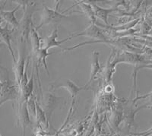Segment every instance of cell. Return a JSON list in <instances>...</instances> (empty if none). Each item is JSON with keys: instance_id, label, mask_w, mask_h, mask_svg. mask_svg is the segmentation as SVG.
I'll return each instance as SVG.
<instances>
[{"instance_id": "cell-1", "label": "cell", "mask_w": 152, "mask_h": 136, "mask_svg": "<svg viewBox=\"0 0 152 136\" xmlns=\"http://www.w3.org/2000/svg\"><path fill=\"white\" fill-rule=\"evenodd\" d=\"M2 79H1V93H0V106L2 107L6 101L14 102L20 100L21 89L18 85H14L9 78V73L7 69L1 66Z\"/></svg>"}, {"instance_id": "cell-2", "label": "cell", "mask_w": 152, "mask_h": 136, "mask_svg": "<svg viewBox=\"0 0 152 136\" xmlns=\"http://www.w3.org/2000/svg\"><path fill=\"white\" fill-rule=\"evenodd\" d=\"M59 2H58L55 9H50V8L47 7L46 5L43 6V13H42L41 18H40V23L37 27H36V29L37 31L41 28L42 26L45 25V24H54V23L61 21L62 18L68 17V15H63L64 12H62V13L59 12Z\"/></svg>"}, {"instance_id": "cell-3", "label": "cell", "mask_w": 152, "mask_h": 136, "mask_svg": "<svg viewBox=\"0 0 152 136\" xmlns=\"http://www.w3.org/2000/svg\"><path fill=\"white\" fill-rule=\"evenodd\" d=\"M19 57L14 66V72L15 76L16 84L20 87L26 69V54H25V41L19 40Z\"/></svg>"}, {"instance_id": "cell-4", "label": "cell", "mask_w": 152, "mask_h": 136, "mask_svg": "<svg viewBox=\"0 0 152 136\" xmlns=\"http://www.w3.org/2000/svg\"><path fill=\"white\" fill-rule=\"evenodd\" d=\"M79 36H86L89 37L95 38V39H98L99 40L101 41H106L110 42V40H108V37L106 36L105 33L102 30L99 28L96 24H91L90 26H88V28L85 30V31H81V32H78V33H75L71 34L69 37L70 39L72 37H75Z\"/></svg>"}, {"instance_id": "cell-5", "label": "cell", "mask_w": 152, "mask_h": 136, "mask_svg": "<svg viewBox=\"0 0 152 136\" xmlns=\"http://www.w3.org/2000/svg\"><path fill=\"white\" fill-rule=\"evenodd\" d=\"M57 38H58V28L57 26H56L50 36L40 38V49L48 50L49 49L53 47H60V45L62 43L70 40L69 37L62 40H58Z\"/></svg>"}, {"instance_id": "cell-6", "label": "cell", "mask_w": 152, "mask_h": 136, "mask_svg": "<svg viewBox=\"0 0 152 136\" xmlns=\"http://www.w3.org/2000/svg\"><path fill=\"white\" fill-rule=\"evenodd\" d=\"M15 29H10L6 26V27H3V26H1V31H0V34H1V41L5 43L6 44V46L8 47L9 52H10L11 55H12V59H13V62L14 64L16 63L17 62V59L15 58V56L14 50L12 49V34L15 31Z\"/></svg>"}, {"instance_id": "cell-7", "label": "cell", "mask_w": 152, "mask_h": 136, "mask_svg": "<svg viewBox=\"0 0 152 136\" xmlns=\"http://www.w3.org/2000/svg\"><path fill=\"white\" fill-rule=\"evenodd\" d=\"M64 88L66 89V91H68L70 95H71L72 100V103H75V100L76 97L78 95V94L82 90L86 89V87L82 86V87H79L77 85H75L72 81L71 80H66L64 81H62V83L59 84V85H57L56 87V88Z\"/></svg>"}, {"instance_id": "cell-8", "label": "cell", "mask_w": 152, "mask_h": 136, "mask_svg": "<svg viewBox=\"0 0 152 136\" xmlns=\"http://www.w3.org/2000/svg\"><path fill=\"white\" fill-rule=\"evenodd\" d=\"M21 5L19 4L18 6H16L12 11H9V12H5L2 9L0 13H1V18L2 21H5L6 24H10L12 27H13L14 29L18 28L19 24H20V21L17 19L15 16V12H17L18 9L21 8Z\"/></svg>"}, {"instance_id": "cell-9", "label": "cell", "mask_w": 152, "mask_h": 136, "mask_svg": "<svg viewBox=\"0 0 152 136\" xmlns=\"http://www.w3.org/2000/svg\"><path fill=\"white\" fill-rule=\"evenodd\" d=\"M60 98H57L56 97L54 96L53 94L49 93L44 95L43 97V106H44V111L47 115V119H50L53 111L54 110L56 106L58 103V100Z\"/></svg>"}, {"instance_id": "cell-10", "label": "cell", "mask_w": 152, "mask_h": 136, "mask_svg": "<svg viewBox=\"0 0 152 136\" xmlns=\"http://www.w3.org/2000/svg\"><path fill=\"white\" fill-rule=\"evenodd\" d=\"M99 53L98 52L94 51L92 53V61H91V70L90 79L88 82L85 85L86 88L91 84L92 81L95 78L97 74L101 72V67H100V62H99Z\"/></svg>"}, {"instance_id": "cell-11", "label": "cell", "mask_w": 152, "mask_h": 136, "mask_svg": "<svg viewBox=\"0 0 152 136\" xmlns=\"http://www.w3.org/2000/svg\"><path fill=\"white\" fill-rule=\"evenodd\" d=\"M34 70L31 74V78L29 79V81L25 86L21 89V97H20V101L18 103H24L28 102L32 94H33L34 85Z\"/></svg>"}, {"instance_id": "cell-12", "label": "cell", "mask_w": 152, "mask_h": 136, "mask_svg": "<svg viewBox=\"0 0 152 136\" xmlns=\"http://www.w3.org/2000/svg\"><path fill=\"white\" fill-rule=\"evenodd\" d=\"M92 6H93L94 11V14L96 18H98L101 19L107 26L109 25V23H108V17H109L110 15L113 12H115L116 11V8H111V9H104L102 7H100L99 5H96V4H92Z\"/></svg>"}, {"instance_id": "cell-13", "label": "cell", "mask_w": 152, "mask_h": 136, "mask_svg": "<svg viewBox=\"0 0 152 136\" xmlns=\"http://www.w3.org/2000/svg\"><path fill=\"white\" fill-rule=\"evenodd\" d=\"M76 2H77V3H76L75 5H73V6L78 5L80 7V9H81V10L82 11V13L85 14L88 18L90 19L91 21V24H96V23H97V18L95 16L94 11L92 4L88 3V2H84V1Z\"/></svg>"}, {"instance_id": "cell-14", "label": "cell", "mask_w": 152, "mask_h": 136, "mask_svg": "<svg viewBox=\"0 0 152 136\" xmlns=\"http://www.w3.org/2000/svg\"><path fill=\"white\" fill-rule=\"evenodd\" d=\"M140 21V18L134 19V20H132L129 22H128L127 24H125L123 25L118 26V27H113V26H104V28H110L112 31H115V32H123V31H129L130 29H132L134 27L136 26V24H138Z\"/></svg>"}, {"instance_id": "cell-15", "label": "cell", "mask_w": 152, "mask_h": 136, "mask_svg": "<svg viewBox=\"0 0 152 136\" xmlns=\"http://www.w3.org/2000/svg\"><path fill=\"white\" fill-rule=\"evenodd\" d=\"M40 38L38 35L37 30L33 25L31 31L30 39H31V45H32V52L37 51L40 49Z\"/></svg>"}, {"instance_id": "cell-16", "label": "cell", "mask_w": 152, "mask_h": 136, "mask_svg": "<svg viewBox=\"0 0 152 136\" xmlns=\"http://www.w3.org/2000/svg\"><path fill=\"white\" fill-rule=\"evenodd\" d=\"M28 109L29 111V113L33 116H36L37 114V100L36 95L33 94L32 96L30 97L28 101Z\"/></svg>"}, {"instance_id": "cell-17", "label": "cell", "mask_w": 152, "mask_h": 136, "mask_svg": "<svg viewBox=\"0 0 152 136\" xmlns=\"http://www.w3.org/2000/svg\"><path fill=\"white\" fill-rule=\"evenodd\" d=\"M47 115L45 113V111L43 110L40 104L37 102V114H36V118L37 119L38 122H41L43 123H46L47 121Z\"/></svg>"}, {"instance_id": "cell-18", "label": "cell", "mask_w": 152, "mask_h": 136, "mask_svg": "<svg viewBox=\"0 0 152 136\" xmlns=\"http://www.w3.org/2000/svg\"><path fill=\"white\" fill-rule=\"evenodd\" d=\"M140 32L142 34L148 35L151 32V27L148 24V23L145 20H142V24H141Z\"/></svg>"}, {"instance_id": "cell-19", "label": "cell", "mask_w": 152, "mask_h": 136, "mask_svg": "<svg viewBox=\"0 0 152 136\" xmlns=\"http://www.w3.org/2000/svg\"><path fill=\"white\" fill-rule=\"evenodd\" d=\"M147 98H149V103L148 105H150L152 107V91L150 94H148Z\"/></svg>"}, {"instance_id": "cell-20", "label": "cell", "mask_w": 152, "mask_h": 136, "mask_svg": "<svg viewBox=\"0 0 152 136\" xmlns=\"http://www.w3.org/2000/svg\"><path fill=\"white\" fill-rule=\"evenodd\" d=\"M149 36H151V37H152V31H151V33L150 34H149Z\"/></svg>"}]
</instances>
